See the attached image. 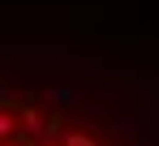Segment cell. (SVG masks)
<instances>
[{
  "instance_id": "3",
  "label": "cell",
  "mask_w": 159,
  "mask_h": 146,
  "mask_svg": "<svg viewBox=\"0 0 159 146\" xmlns=\"http://www.w3.org/2000/svg\"><path fill=\"white\" fill-rule=\"evenodd\" d=\"M13 133H17V116L4 107V112H0V138H4V142H13Z\"/></svg>"
},
{
  "instance_id": "4",
  "label": "cell",
  "mask_w": 159,
  "mask_h": 146,
  "mask_svg": "<svg viewBox=\"0 0 159 146\" xmlns=\"http://www.w3.org/2000/svg\"><path fill=\"white\" fill-rule=\"evenodd\" d=\"M65 146H99L90 133H65Z\"/></svg>"
},
{
  "instance_id": "1",
  "label": "cell",
  "mask_w": 159,
  "mask_h": 146,
  "mask_svg": "<svg viewBox=\"0 0 159 146\" xmlns=\"http://www.w3.org/2000/svg\"><path fill=\"white\" fill-rule=\"evenodd\" d=\"M22 129H26V146H43V133H48V121H43V112L26 103L22 107Z\"/></svg>"
},
{
  "instance_id": "2",
  "label": "cell",
  "mask_w": 159,
  "mask_h": 146,
  "mask_svg": "<svg viewBox=\"0 0 159 146\" xmlns=\"http://www.w3.org/2000/svg\"><path fill=\"white\" fill-rule=\"evenodd\" d=\"M43 99H48V103H56V107H69V103H78V90H69V86H48V90H43Z\"/></svg>"
}]
</instances>
